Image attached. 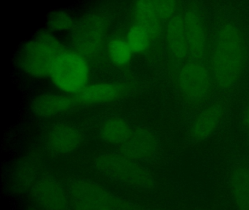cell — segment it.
I'll return each instance as SVG.
<instances>
[{
    "label": "cell",
    "mask_w": 249,
    "mask_h": 210,
    "mask_svg": "<svg viewBox=\"0 0 249 210\" xmlns=\"http://www.w3.org/2000/svg\"><path fill=\"white\" fill-rule=\"evenodd\" d=\"M75 24L72 16L62 10L53 12L48 19L49 27L56 32L72 30Z\"/></svg>",
    "instance_id": "obj_21"
},
{
    "label": "cell",
    "mask_w": 249,
    "mask_h": 210,
    "mask_svg": "<svg viewBox=\"0 0 249 210\" xmlns=\"http://www.w3.org/2000/svg\"><path fill=\"white\" fill-rule=\"evenodd\" d=\"M71 210H135L125 198L103 185L84 178H74L66 185Z\"/></svg>",
    "instance_id": "obj_2"
},
{
    "label": "cell",
    "mask_w": 249,
    "mask_h": 210,
    "mask_svg": "<svg viewBox=\"0 0 249 210\" xmlns=\"http://www.w3.org/2000/svg\"><path fill=\"white\" fill-rule=\"evenodd\" d=\"M106 36V25L97 15H87L72 30L73 51L85 58L96 56L101 52Z\"/></svg>",
    "instance_id": "obj_7"
},
{
    "label": "cell",
    "mask_w": 249,
    "mask_h": 210,
    "mask_svg": "<svg viewBox=\"0 0 249 210\" xmlns=\"http://www.w3.org/2000/svg\"><path fill=\"white\" fill-rule=\"evenodd\" d=\"M107 51L110 61L118 66L127 64L134 53L126 41L119 38L111 39L107 43Z\"/></svg>",
    "instance_id": "obj_20"
},
{
    "label": "cell",
    "mask_w": 249,
    "mask_h": 210,
    "mask_svg": "<svg viewBox=\"0 0 249 210\" xmlns=\"http://www.w3.org/2000/svg\"><path fill=\"white\" fill-rule=\"evenodd\" d=\"M224 107L219 103H213L204 108L191 123L189 138L201 141L209 138L219 128L224 118Z\"/></svg>",
    "instance_id": "obj_11"
},
{
    "label": "cell",
    "mask_w": 249,
    "mask_h": 210,
    "mask_svg": "<svg viewBox=\"0 0 249 210\" xmlns=\"http://www.w3.org/2000/svg\"><path fill=\"white\" fill-rule=\"evenodd\" d=\"M154 6L160 18L162 20H169L176 15V2L169 1H154Z\"/></svg>",
    "instance_id": "obj_22"
},
{
    "label": "cell",
    "mask_w": 249,
    "mask_h": 210,
    "mask_svg": "<svg viewBox=\"0 0 249 210\" xmlns=\"http://www.w3.org/2000/svg\"><path fill=\"white\" fill-rule=\"evenodd\" d=\"M246 58L241 31L231 23L223 24L214 37L211 52V74L220 88H231L240 80Z\"/></svg>",
    "instance_id": "obj_1"
},
{
    "label": "cell",
    "mask_w": 249,
    "mask_h": 210,
    "mask_svg": "<svg viewBox=\"0 0 249 210\" xmlns=\"http://www.w3.org/2000/svg\"><path fill=\"white\" fill-rule=\"evenodd\" d=\"M49 77L62 93L76 96L89 86L90 68L87 58L73 50L65 49L55 59Z\"/></svg>",
    "instance_id": "obj_5"
},
{
    "label": "cell",
    "mask_w": 249,
    "mask_h": 210,
    "mask_svg": "<svg viewBox=\"0 0 249 210\" xmlns=\"http://www.w3.org/2000/svg\"><path fill=\"white\" fill-rule=\"evenodd\" d=\"M84 141V134L75 126L69 123L53 125L46 137L48 150L54 156H66L76 151Z\"/></svg>",
    "instance_id": "obj_9"
},
{
    "label": "cell",
    "mask_w": 249,
    "mask_h": 210,
    "mask_svg": "<svg viewBox=\"0 0 249 210\" xmlns=\"http://www.w3.org/2000/svg\"></svg>",
    "instance_id": "obj_24"
},
{
    "label": "cell",
    "mask_w": 249,
    "mask_h": 210,
    "mask_svg": "<svg viewBox=\"0 0 249 210\" xmlns=\"http://www.w3.org/2000/svg\"><path fill=\"white\" fill-rule=\"evenodd\" d=\"M228 187L236 210H249V163L234 165L228 176Z\"/></svg>",
    "instance_id": "obj_14"
},
{
    "label": "cell",
    "mask_w": 249,
    "mask_h": 210,
    "mask_svg": "<svg viewBox=\"0 0 249 210\" xmlns=\"http://www.w3.org/2000/svg\"><path fill=\"white\" fill-rule=\"evenodd\" d=\"M78 105L75 96L65 93H43L33 99L31 108L37 116L52 118L72 111Z\"/></svg>",
    "instance_id": "obj_12"
},
{
    "label": "cell",
    "mask_w": 249,
    "mask_h": 210,
    "mask_svg": "<svg viewBox=\"0 0 249 210\" xmlns=\"http://www.w3.org/2000/svg\"><path fill=\"white\" fill-rule=\"evenodd\" d=\"M32 193L36 201L46 210H71V200L67 187L52 176L36 181Z\"/></svg>",
    "instance_id": "obj_8"
},
{
    "label": "cell",
    "mask_w": 249,
    "mask_h": 210,
    "mask_svg": "<svg viewBox=\"0 0 249 210\" xmlns=\"http://www.w3.org/2000/svg\"><path fill=\"white\" fill-rule=\"evenodd\" d=\"M191 59L202 61L206 55L208 39L200 16L193 10L183 15Z\"/></svg>",
    "instance_id": "obj_13"
},
{
    "label": "cell",
    "mask_w": 249,
    "mask_h": 210,
    "mask_svg": "<svg viewBox=\"0 0 249 210\" xmlns=\"http://www.w3.org/2000/svg\"><path fill=\"white\" fill-rule=\"evenodd\" d=\"M152 39L149 32L145 28L135 23L129 28L125 40L134 53H140L149 48Z\"/></svg>",
    "instance_id": "obj_19"
},
{
    "label": "cell",
    "mask_w": 249,
    "mask_h": 210,
    "mask_svg": "<svg viewBox=\"0 0 249 210\" xmlns=\"http://www.w3.org/2000/svg\"><path fill=\"white\" fill-rule=\"evenodd\" d=\"M166 41L169 51L175 58L183 61L190 58L183 15H174L168 20Z\"/></svg>",
    "instance_id": "obj_16"
},
{
    "label": "cell",
    "mask_w": 249,
    "mask_h": 210,
    "mask_svg": "<svg viewBox=\"0 0 249 210\" xmlns=\"http://www.w3.org/2000/svg\"><path fill=\"white\" fill-rule=\"evenodd\" d=\"M65 49L52 32L42 31L23 47L19 55L20 67L31 77H48L56 57Z\"/></svg>",
    "instance_id": "obj_4"
},
{
    "label": "cell",
    "mask_w": 249,
    "mask_h": 210,
    "mask_svg": "<svg viewBox=\"0 0 249 210\" xmlns=\"http://www.w3.org/2000/svg\"><path fill=\"white\" fill-rule=\"evenodd\" d=\"M133 128L124 118L111 117L100 125L99 136L104 142L121 145L130 137Z\"/></svg>",
    "instance_id": "obj_17"
},
{
    "label": "cell",
    "mask_w": 249,
    "mask_h": 210,
    "mask_svg": "<svg viewBox=\"0 0 249 210\" xmlns=\"http://www.w3.org/2000/svg\"><path fill=\"white\" fill-rule=\"evenodd\" d=\"M159 140L151 130L146 128L133 129L130 137L121 144L120 153L137 160H152L159 151Z\"/></svg>",
    "instance_id": "obj_10"
},
{
    "label": "cell",
    "mask_w": 249,
    "mask_h": 210,
    "mask_svg": "<svg viewBox=\"0 0 249 210\" xmlns=\"http://www.w3.org/2000/svg\"><path fill=\"white\" fill-rule=\"evenodd\" d=\"M100 173L112 180L138 190H151L155 187L154 176L140 162L122 153H103L94 161Z\"/></svg>",
    "instance_id": "obj_3"
},
{
    "label": "cell",
    "mask_w": 249,
    "mask_h": 210,
    "mask_svg": "<svg viewBox=\"0 0 249 210\" xmlns=\"http://www.w3.org/2000/svg\"><path fill=\"white\" fill-rule=\"evenodd\" d=\"M212 74L202 61L187 60L179 70V90L185 99L193 103L205 100L212 88Z\"/></svg>",
    "instance_id": "obj_6"
},
{
    "label": "cell",
    "mask_w": 249,
    "mask_h": 210,
    "mask_svg": "<svg viewBox=\"0 0 249 210\" xmlns=\"http://www.w3.org/2000/svg\"><path fill=\"white\" fill-rule=\"evenodd\" d=\"M134 15L137 24L145 28L153 39L160 36L163 20L157 13L154 1H141L135 3Z\"/></svg>",
    "instance_id": "obj_18"
},
{
    "label": "cell",
    "mask_w": 249,
    "mask_h": 210,
    "mask_svg": "<svg viewBox=\"0 0 249 210\" xmlns=\"http://www.w3.org/2000/svg\"><path fill=\"white\" fill-rule=\"evenodd\" d=\"M243 122H244L246 128L249 131V101L248 102L247 106H246V110H245Z\"/></svg>",
    "instance_id": "obj_23"
},
{
    "label": "cell",
    "mask_w": 249,
    "mask_h": 210,
    "mask_svg": "<svg viewBox=\"0 0 249 210\" xmlns=\"http://www.w3.org/2000/svg\"><path fill=\"white\" fill-rule=\"evenodd\" d=\"M126 90L124 85L115 83H97L87 86L74 96L79 105H98L113 102L120 98Z\"/></svg>",
    "instance_id": "obj_15"
}]
</instances>
